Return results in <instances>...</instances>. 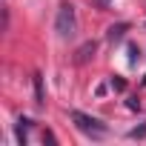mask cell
<instances>
[{"mask_svg": "<svg viewBox=\"0 0 146 146\" xmlns=\"http://www.w3.org/2000/svg\"><path fill=\"white\" fill-rule=\"evenodd\" d=\"M100 3H109V0H100Z\"/></svg>", "mask_w": 146, "mask_h": 146, "instance_id": "cell-11", "label": "cell"}, {"mask_svg": "<svg viewBox=\"0 0 146 146\" xmlns=\"http://www.w3.org/2000/svg\"><path fill=\"white\" fill-rule=\"evenodd\" d=\"M72 120H75V126L83 132V135H89V137H103L106 132H109V126L106 123H100L98 117H92V115H83V112H72Z\"/></svg>", "mask_w": 146, "mask_h": 146, "instance_id": "cell-2", "label": "cell"}, {"mask_svg": "<svg viewBox=\"0 0 146 146\" xmlns=\"http://www.w3.org/2000/svg\"><path fill=\"white\" fill-rule=\"evenodd\" d=\"M126 106H129L132 112H140V100H137V98H129V103H126Z\"/></svg>", "mask_w": 146, "mask_h": 146, "instance_id": "cell-10", "label": "cell"}, {"mask_svg": "<svg viewBox=\"0 0 146 146\" xmlns=\"http://www.w3.org/2000/svg\"><path fill=\"white\" fill-rule=\"evenodd\" d=\"M29 129H32V120H29V117H20V120H17V140H23V143H26Z\"/></svg>", "mask_w": 146, "mask_h": 146, "instance_id": "cell-6", "label": "cell"}, {"mask_svg": "<svg viewBox=\"0 0 146 146\" xmlns=\"http://www.w3.org/2000/svg\"><path fill=\"white\" fill-rule=\"evenodd\" d=\"M109 86H112L115 92H123V89H126V80L117 78V75H112V78H109Z\"/></svg>", "mask_w": 146, "mask_h": 146, "instance_id": "cell-7", "label": "cell"}, {"mask_svg": "<svg viewBox=\"0 0 146 146\" xmlns=\"http://www.w3.org/2000/svg\"><path fill=\"white\" fill-rule=\"evenodd\" d=\"M140 60V49L137 46H129V63H137Z\"/></svg>", "mask_w": 146, "mask_h": 146, "instance_id": "cell-9", "label": "cell"}, {"mask_svg": "<svg viewBox=\"0 0 146 146\" xmlns=\"http://www.w3.org/2000/svg\"><path fill=\"white\" fill-rule=\"evenodd\" d=\"M32 80H35V100H37V106H43V103H46V95H43V78L35 75Z\"/></svg>", "mask_w": 146, "mask_h": 146, "instance_id": "cell-4", "label": "cell"}, {"mask_svg": "<svg viewBox=\"0 0 146 146\" xmlns=\"http://www.w3.org/2000/svg\"><path fill=\"white\" fill-rule=\"evenodd\" d=\"M129 137H132V140H143V137H146V123H140V126H135V129L129 132Z\"/></svg>", "mask_w": 146, "mask_h": 146, "instance_id": "cell-8", "label": "cell"}, {"mask_svg": "<svg viewBox=\"0 0 146 146\" xmlns=\"http://www.w3.org/2000/svg\"><path fill=\"white\" fill-rule=\"evenodd\" d=\"M126 32H129V23H117V26H112V29H109V40L115 43V40H120Z\"/></svg>", "mask_w": 146, "mask_h": 146, "instance_id": "cell-5", "label": "cell"}, {"mask_svg": "<svg viewBox=\"0 0 146 146\" xmlns=\"http://www.w3.org/2000/svg\"><path fill=\"white\" fill-rule=\"evenodd\" d=\"M95 52H98V43H95V40H89V43H83V46L78 49L75 60H78V63H86L89 57H95Z\"/></svg>", "mask_w": 146, "mask_h": 146, "instance_id": "cell-3", "label": "cell"}, {"mask_svg": "<svg viewBox=\"0 0 146 146\" xmlns=\"http://www.w3.org/2000/svg\"><path fill=\"white\" fill-rule=\"evenodd\" d=\"M54 32H57V37H63V40L75 37V32H78V17H75V6H72V3H63V6L57 9Z\"/></svg>", "mask_w": 146, "mask_h": 146, "instance_id": "cell-1", "label": "cell"}]
</instances>
